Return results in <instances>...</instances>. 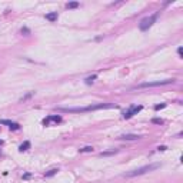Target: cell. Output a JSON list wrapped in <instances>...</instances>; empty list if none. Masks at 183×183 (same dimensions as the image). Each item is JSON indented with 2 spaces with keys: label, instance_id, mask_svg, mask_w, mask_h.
<instances>
[{
  "label": "cell",
  "instance_id": "44dd1931",
  "mask_svg": "<svg viewBox=\"0 0 183 183\" xmlns=\"http://www.w3.org/2000/svg\"><path fill=\"white\" fill-rule=\"evenodd\" d=\"M177 53H179V56H182V47L177 49Z\"/></svg>",
  "mask_w": 183,
  "mask_h": 183
},
{
  "label": "cell",
  "instance_id": "ba28073f",
  "mask_svg": "<svg viewBox=\"0 0 183 183\" xmlns=\"http://www.w3.org/2000/svg\"><path fill=\"white\" fill-rule=\"evenodd\" d=\"M139 137H140L139 135H132V133H127V135L119 136V139H120V140H137Z\"/></svg>",
  "mask_w": 183,
  "mask_h": 183
},
{
  "label": "cell",
  "instance_id": "8fae6325",
  "mask_svg": "<svg viewBox=\"0 0 183 183\" xmlns=\"http://www.w3.org/2000/svg\"><path fill=\"white\" fill-rule=\"evenodd\" d=\"M93 148L92 146H84V148H82V149H79V153H89V152H93Z\"/></svg>",
  "mask_w": 183,
  "mask_h": 183
},
{
  "label": "cell",
  "instance_id": "30bf717a",
  "mask_svg": "<svg viewBox=\"0 0 183 183\" xmlns=\"http://www.w3.org/2000/svg\"><path fill=\"white\" fill-rule=\"evenodd\" d=\"M29 148H30V142H23L22 145L19 146V150H20V152H26Z\"/></svg>",
  "mask_w": 183,
  "mask_h": 183
},
{
  "label": "cell",
  "instance_id": "3957f363",
  "mask_svg": "<svg viewBox=\"0 0 183 183\" xmlns=\"http://www.w3.org/2000/svg\"><path fill=\"white\" fill-rule=\"evenodd\" d=\"M157 16H159V13L156 12V13H153L152 16H148V17H145L143 20H140V23H139V29H140L142 32H146L149 27H152V26H153V23L156 22Z\"/></svg>",
  "mask_w": 183,
  "mask_h": 183
},
{
  "label": "cell",
  "instance_id": "52a82bcc",
  "mask_svg": "<svg viewBox=\"0 0 183 183\" xmlns=\"http://www.w3.org/2000/svg\"><path fill=\"white\" fill-rule=\"evenodd\" d=\"M0 125H7V126L10 127L12 130H19V129H20V125H19V123L10 122V120H6V119L0 120Z\"/></svg>",
  "mask_w": 183,
  "mask_h": 183
},
{
  "label": "cell",
  "instance_id": "7a4b0ae2",
  "mask_svg": "<svg viewBox=\"0 0 183 183\" xmlns=\"http://www.w3.org/2000/svg\"><path fill=\"white\" fill-rule=\"evenodd\" d=\"M157 167H160V163H150V165L142 166V167L135 169V170H132V172H127V173H125L123 176H125V177H135V176H142V175H145V173H148V172L156 170Z\"/></svg>",
  "mask_w": 183,
  "mask_h": 183
},
{
  "label": "cell",
  "instance_id": "7402d4cb",
  "mask_svg": "<svg viewBox=\"0 0 183 183\" xmlns=\"http://www.w3.org/2000/svg\"><path fill=\"white\" fill-rule=\"evenodd\" d=\"M2 145H3V142H2V140H0V146H2Z\"/></svg>",
  "mask_w": 183,
  "mask_h": 183
},
{
  "label": "cell",
  "instance_id": "9a60e30c",
  "mask_svg": "<svg viewBox=\"0 0 183 183\" xmlns=\"http://www.w3.org/2000/svg\"><path fill=\"white\" fill-rule=\"evenodd\" d=\"M96 77H97V76H96V74H93V76H90V77H87V79H86V83H87V84H90V83H93V82H94V80H96Z\"/></svg>",
  "mask_w": 183,
  "mask_h": 183
},
{
  "label": "cell",
  "instance_id": "9c48e42d",
  "mask_svg": "<svg viewBox=\"0 0 183 183\" xmlns=\"http://www.w3.org/2000/svg\"><path fill=\"white\" fill-rule=\"evenodd\" d=\"M46 19H47L49 22H56V20H57V12L47 13V14H46Z\"/></svg>",
  "mask_w": 183,
  "mask_h": 183
},
{
  "label": "cell",
  "instance_id": "ffe728a7",
  "mask_svg": "<svg viewBox=\"0 0 183 183\" xmlns=\"http://www.w3.org/2000/svg\"><path fill=\"white\" fill-rule=\"evenodd\" d=\"M29 177H30V173H26V175L23 176V179H29Z\"/></svg>",
  "mask_w": 183,
  "mask_h": 183
},
{
  "label": "cell",
  "instance_id": "7c38bea8",
  "mask_svg": "<svg viewBox=\"0 0 183 183\" xmlns=\"http://www.w3.org/2000/svg\"><path fill=\"white\" fill-rule=\"evenodd\" d=\"M57 172H59L57 169H50L49 172H46V173H44V176H46V177H50V176H54Z\"/></svg>",
  "mask_w": 183,
  "mask_h": 183
},
{
  "label": "cell",
  "instance_id": "ac0fdd59",
  "mask_svg": "<svg viewBox=\"0 0 183 183\" xmlns=\"http://www.w3.org/2000/svg\"><path fill=\"white\" fill-rule=\"evenodd\" d=\"M32 94H33V93H29V94H26V96H24V97H22L20 100H26V99H29V97H30Z\"/></svg>",
  "mask_w": 183,
  "mask_h": 183
},
{
  "label": "cell",
  "instance_id": "277c9868",
  "mask_svg": "<svg viewBox=\"0 0 183 183\" xmlns=\"http://www.w3.org/2000/svg\"><path fill=\"white\" fill-rule=\"evenodd\" d=\"M175 83V79H166V80H156V82H145V83L137 84L135 89H142V87H155V86H165V84Z\"/></svg>",
  "mask_w": 183,
  "mask_h": 183
},
{
  "label": "cell",
  "instance_id": "2e32d148",
  "mask_svg": "<svg viewBox=\"0 0 183 183\" xmlns=\"http://www.w3.org/2000/svg\"><path fill=\"white\" fill-rule=\"evenodd\" d=\"M166 107V103H162V104H156L155 106V110H160V109H165Z\"/></svg>",
  "mask_w": 183,
  "mask_h": 183
},
{
  "label": "cell",
  "instance_id": "6da1fadb",
  "mask_svg": "<svg viewBox=\"0 0 183 183\" xmlns=\"http://www.w3.org/2000/svg\"><path fill=\"white\" fill-rule=\"evenodd\" d=\"M110 107H117L113 103H100L94 106H86V107H57L59 112H66V113H83V112H92L97 109H110Z\"/></svg>",
  "mask_w": 183,
  "mask_h": 183
},
{
  "label": "cell",
  "instance_id": "d6986e66",
  "mask_svg": "<svg viewBox=\"0 0 183 183\" xmlns=\"http://www.w3.org/2000/svg\"><path fill=\"white\" fill-rule=\"evenodd\" d=\"M166 149H167L166 146H159V150H162V152H163V150H166Z\"/></svg>",
  "mask_w": 183,
  "mask_h": 183
},
{
  "label": "cell",
  "instance_id": "4fadbf2b",
  "mask_svg": "<svg viewBox=\"0 0 183 183\" xmlns=\"http://www.w3.org/2000/svg\"><path fill=\"white\" fill-rule=\"evenodd\" d=\"M77 6H79V3H77V2H69L66 4V7L67 9H76Z\"/></svg>",
  "mask_w": 183,
  "mask_h": 183
},
{
  "label": "cell",
  "instance_id": "e0dca14e",
  "mask_svg": "<svg viewBox=\"0 0 183 183\" xmlns=\"http://www.w3.org/2000/svg\"><path fill=\"white\" fill-rule=\"evenodd\" d=\"M152 122H153V123H156V125H162L163 120H162V119H153Z\"/></svg>",
  "mask_w": 183,
  "mask_h": 183
},
{
  "label": "cell",
  "instance_id": "8992f818",
  "mask_svg": "<svg viewBox=\"0 0 183 183\" xmlns=\"http://www.w3.org/2000/svg\"><path fill=\"white\" fill-rule=\"evenodd\" d=\"M62 116H59V114H50V116H47L46 119H43V125L44 126H50L52 123H60L62 122Z\"/></svg>",
  "mask_w": 183,
  "mask_h": 183
},
{
  "label": "cell",
  "instance_id": "5b68a950",
  "mask_svg": "<svg viewBox=\"0 0 183 183\" xmlns=\"http://www.w3.org/2000/svg\"><path fill=\"white\" fill-rule=\"evenodd\" d=\"M142 109H143V107L140 106V104H139V106H137V104H135V106H130L129 109H127L126 112L123 113V117H125V119H130L132 116H135V114L139 113Z\"/></svg>",
  "mask_w": 183,
  "mask_h": 183
},
{
  "label": "cell",
  "instance_id": "5bb4252c",
  "mask_svg": "<svg viewBox=\"0 0 183 183\" xmlns=\"http://www.w3.org/2000/svg\"><path fill=\"white\" fill-rule=\"evenodd\" d=\"M114 153H117L116 149L110 150V152H102V153H100V156H110V155H114Z\"/></svg>",
  "mask_w": 183,
  "mask_h": 183
}]
</instances>
